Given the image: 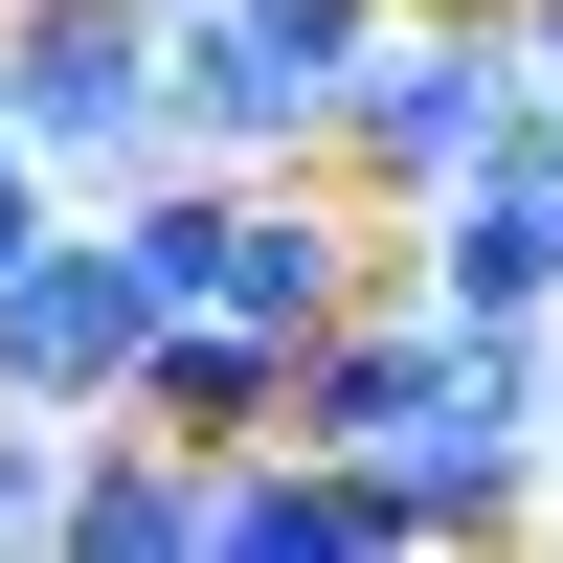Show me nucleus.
<instances>
[{
  "label": "nucleus",
  "instance_id": "obj_1",
  "mask_svg": "<svg viewBox=\"0 0 563 563\" xmlns=\"http://www.w3.org/2000/svg\"><path fill=\"white\" fill-rule=\"evenodd\" d=\"M519 135H541L519 0H384V45H361V90H339V180L361 203H451V180H496Z\"/></svg>",
  "mask_w": 563,
  "mask_h": 563
},
{
  "label": "nucleus",
  "instance_id": "obj_2",
  "mask_svg": "<svg viewBox=\"0 0 563 563\" xmlns=\"http://www.w3.org/2000/svg\"><path fill=\"white\" fill-rule=\"evenodd\" d=\"M0 90H23L45 180H158L180 158V0H0Z\"/></svg>",
  "mask_w": 563,
  "mask_h": 563
},
{
  "label": "nucleus",
  "instance_id": "obj_3",
  "mask_svg": "<svg viewBox=\"0 0 563 563\" xmlns=\"http://www.w3.org/2000/svg\"><path fill=\"white\" fill-rule=\"evenodd\" d=\"M361 45H384V0H180V158H249V180L339 158Z\"/></svg>",
  "mask_w": 563,
  "mask_h": 563
},
{
  "label": "nucleus",
  "instance_id": "obj_4",
  "mask_svg": "<svg viewBox=\"0 0 563 563\" xmlns=\"http://www.w3.org/2000/svg\"><path fill=\"white\" fill-rule=\"evenodd\" d=\"M451 339H474V316H451ZM361 474H384L406 563H429V541H519L541 496H563V451H541V339H474V361H451V406H429V429H384Z\"/></svg>",
  "mask_w": 563,
  "mask_h": 563
},
{
  "label": "nucleus",
  "instance_id": "obj_5",
  "mask_svg": "<svg viewBox=\"0 0 563 563\" xmlns=\"http://www.w3.org/2000/svg\"><path fill=\"white\" fill-rule=\"evenodd\" d=\"M158 316H180V294H158V249H135L113 203H68V225H45L23 271H0V384L90 429V406H135V361H158Z\"/></svg>",
  "mask_w": 563,
  "mask_h": 563
},
{
  "label": "nucleus",
  "instance_id": "obj_6",
  "mask_svg": "<svg viewBox=\"0 0 563 563\" xmlns=\"http://www.w3.org/2000/svg\"><path fill=\"white\" fill-rule=\"evenodd\" d=\"M384 225H406V294H429V316H474V339H563V203H541V158L451 180V203H384Z\"/></svg>",
  "mask_w": 563,
  "mask_h": 563
},
{
  "label": "nucleus",
  "instance_id": "obj_7",
  "mask_svg": "<svg viewBox=\"0 0 563 563\" xmlns=\"http://www.w3.org/2000/svg\"><path fill=\"white\" fill-rule=\"evenodd\" d=\"M225 563H406V519H384L361 451L271 429V451H225Z\"/></svg>",
  "mask_w": 563,
  "mask_h": 563
},
{
  "label": "nucleus",
  "instance_id": "obj_8",
  "mask_svg": "<svg viewBox=\"0 0 563 563\" xmlns=\"http://www.w3.org/2000/svg\"><path fill=\"white\" fill-rule=\"evenodd\" d=\"M135 406H158L180 451H271V429H294V339H271V316H158Z\"/></svg>",
  "mask_w": 563,
  "mask_h": 563
},
{
  "label": "nucleus",
  "instance_id": "obj_9",
  "mask_svg": "<svg viewBox=\"0 0 563 563\" xmlns=\"http://www.w3.org/2000/svg\"><path fill=\"white\" fill-rule=\"evenodd\" d=\"M68 203H90V180H45V158H0V271H23L45 225H68Z\"/></svg>",
  "mask_w": 563,
  "mask_h": 563
},
{
  "label": "nucleus",
  "instance_id": "obj_10",
  "mask_svg": "<svg viewBox=\"0 0 563 563\" xmlns=\"http://www.w3.org/2000/svg\"><path fill=\"white\" fill-rule=\"evenodd\" d=\"M541 451H563V339H541Z\"/></svg>",
  "mask_w": 563,
  "mask_h": 563
},
{
  "label": "nucleus",
  "instance_id": "obj_11",
  "mask_svg": "<svg viewBox=\"0 0 563 563\" xmlns=\"http://www.w3.org/2000/svg\"><path fill=\"white\" fill-rule=\"evenodd\" d=\"M0 158H45V135H23V90H0Z\"/></svg>",
  "mask_w": 563,
  "mask_h": 563
}]
</instances>
